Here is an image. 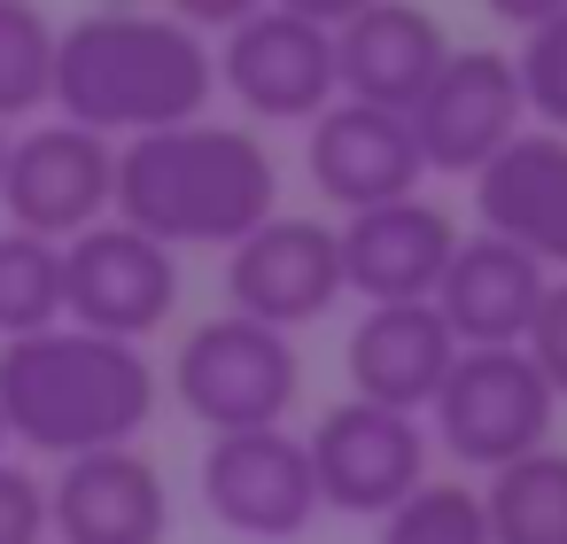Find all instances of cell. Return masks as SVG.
Returning <instances> with one entry per match:
<instances>
[{
    "label": "cell",
    "instance_id": "1",
    "mask_svg": "<svg viewBox=\"0 0 567 544\" xmlns=\"http://www.w3.org/2000/svg\"><path fill=\"white\" fill-rule=\"evenodd\" d=\"M280 203V172L249 125L179 117L156 133H125L110 172V211L172 249H226Z\"/></svg>",
    "mask_w": 567,
    "mask_h": 544
},
{
    "label": "cell",
    "instance_id": "2",
    "mask_svg": "<svg viewBox=\"0 0 567 544\" xmlns=\"http://www.w3.org/2000/svg\"><path fill=\"white\" fill-rule=\"evenodd\" d=\"M156 412V373L141 342L94 327H32L0 335V428L24 451L71 459L94 443H133Z\"/></svg>",
    "mask_w": 567,
    "mask_h": 544
},
{
    "label": "cell",
    "instance_id": "3",
    "mask_svg": "<svg viewBox=\"0 0 567 544\" xmlns=\"http://www.w3.org/2000/svg\"><path fill=\"white\" fill-rule=\"evenodd\" d=\"M218 86V63L195 24L141 17V9H94L79 24H55V86L48 102L94 133H156L179 117H203Z\"/></svg>",
    "mask_w": 567,
    "mask_h": 544
},
{
    "label": "cell",
    "instance_id": "4",
    "mask_svg": "<svg viewBox=\"0 0 567 544\" xmlns=\"http://www.w3.org/2000/svg\"><path fill=\"white\" fill-rule=\"evenodd\" d=\"M427 420H435V443L458 466H505V459L551 443L559 397L528 366L520 342H458L435 397H427Z\"/></svg>",
    "mask_w": 567,
    "mask_h": 544
},
{
    "label": "cell",
    "instance_id": "5",
    "mask_svg": "<svg viewBox=\"0 0 567 544\" xmlns=\"http://www.w3.org/2000/svg\"><path fill=\"white\" fill-rule=\"evenodd\" d=\"M172 389L195 412V428H210V435L218 428H265V420H288L296 412L303 358H296L288 327L249 319V311H226V319H203L179 342Z\"/></svg>",
    "mask_w": 567,
    "mask_h": 544
},
{
    "label": "cell",
    "instance_id": "6",
    "mask_svg": "<svg viewBox=\"0 0 567 544\" xmlns=\"http://www.w3.org/2000/svg\"><path fill=\"white\" fill-rule=\"evenodd\" d=\"M172 311H179V249L172 242H156L125 218H94L63 242V319L71 327L148 342Z\"/></svg>",
    "mask_w": 567,
    "mask_h": 544
},
{
    "label": "cell",
    "instance_id": "7",
    "mask_svg": "<svg viewBox=\"0 0 567 544\" xmlns=\"http://www.w3.org/2000/svg\"><path fill=\"white\" fill-rule=\"evenodd\" d=\"M303 451H311L319 505L358 513V521H381L427 474V428H420V412H396V404H373V397L334 404L303 435Z\"/></svg>",
    "mask_w": 567,
    "mask_h": 544
},
{
    "label": "cell",
    "instance_id": "8",
    "mask_svg": "<svg viewBox=\"0 0 567 544\" xmlns=\"http://www.w3.org/2000/svg\"><path fill=\"white\" fill-rule=\"evenodd\" d=\"M210 63L226 94L265 125H303L311 110L334 102V32L280 9V0H257L241 24H226V55Z\"/></svg>",
    "mask_w": 567,
    "mask_h": 544
},
{
    "label": "cell",
    "instance_id": "9",
    "mask_svg": "<svg viewBox=\"0 0 567 544\" xmlns=\"http://www.w3.org/2000/svg\"><path fill=\"white\" fill-rule=\"evenodd\" d=\"M110 172H117L110 133H94V125H79V117L9 133L0 211H9V226H32V234H48V242H71L79 226L110 218Z\"/></svg>",
    "mask_w": 567,
    "mask_h": 544
},
{
    "label": "cell",
    "instance_id": "10",
    "mask_svg": "<svg viewBox=\"0 0 567 544\" xmlns=\"http://www.w3.org/2000/svg\"><path fill=\"white\" fill-rule=\"evenodd\" d=\"M203 505L234 528V536H303L319 513V482H311V451L303 435H288V420L265 428H218L210 459H203Z\"/></svg>",
    "mask_w": 567,
    "mask_h": 544
},
{
    "label": "cell",
    "instance_id": "11",
    "mask_svg": "<svg viewBox=\"0 0 567 544\" xmlns=\"http://www.w3.org/2000/svg\"><path fill=\"white\" fill-rule=\"evenodd\" d=\"M226 296H234V311H249V319L311 327L319 311H334V296H350V288H342L334 226L265 211L241 242H226Z\"/></svg>",
    "mask_w": 567,
    "mask_h": 544
},
{
    "label": "cell",
    "instance_id": "12",
    "mask_svg": "<svg viewBox=\"0 0 567 544\" xmlns=\"http://www.w3.org/2000/svg\"><path fill=\"white\" fill-rule=\"evenodd\" d=\"M520 71L513 55L497 48H443L435 79L420 86V102L404 110L412 117V141L427 156V172H474L513 125H520Z\"/></svg>",
    "mask_w": 567,
    "mask_h": 544
},
{
    "label": "cell",
    "instance_id": "13",
    "mask_svg": "<svg viewBox=\"0 0 567 544\" xmlns=\"http://www.w3.org/2000/svg\"><path fill=\"white\" fill-rule=\"evenodd\" d=\"M303 125H311V141H303V172H311V187H319L334 211H365V203L412 195V187L427 179V156H420L404 110H381V102H350V94H334V102L311 110Z\"/></svg>",
    "mask_w": 567,
    "mask_h": 544
},
{
    "label": "cell",
    "instance_id": "14",
    "mask_svg": "<svg viewBox=\"0 0 567 544\" xmlns=\"http://www.w3.org/2000/svg\"><path fill=\"white\" fill-rule=\"evenodd\" d=\"M48 536H63V544H164L172 536V490L141 443L71 451L55 490H48Z\"/></svg>",
    "mask_w": 567,
    "mask_h": 544
},
{
    "label": "cell",
    "instance_id": "15",
    "mask_svg": "<svg viewBox=\"0 0 567 544\" xmlns=\"http://www.w3.org/2000/svg\"><path fill=\"white\" fill-rule=\"evenodd\" d=\"M466 179H474V218L489 234L567 273V133L559 125H536V133L513 125Z\"/></svg>",
    "mask_w": 567,
    "mask_h": 544
},
{
    "label": "cell",
    "instance_id": "16",
    "mask_svg": "<svg viewBox=\"0 0 567 544\" xmlns=\"http://www.w3.org/2000/svg\"><path fill=\"white\" fill-rule=\"evenodd\" d=\"M443 24L420 0H365L334 24V94L350 102H381V110H412L420 86L443 63Z\"/></svg>",
    "mask_w": 567,
    "mask_h": 544
},
{
    "label": "cell",
    "instance_id": "17",
    "mask_svg": "<svg viewBox=\"0 0 567 544\" xmlns=\"http://www.w3.org/2000/svg\"><path fill=\"white\" fill-rule=\"evenodd\" d=\"M451 218L435 203L412 195H389V203H365L334 226V249H342V288H358L365 304H389V296H427L443 257H451Z\"/></svg>",
    "mask_w": 567,
    "mask_h": 544
},
{
    "label": "cell",
    "instance_id": "18",
    "mask_svg": "<svg viewBox=\"0 0 567 544\" xmlns=\"http://www.w3.org/2000/svg\"><path fill=\"white\" fill-rule=\"evenodd\" d=\"M544 280H551V265H536L520 242H505V234L482 226V234L451 242V257H443L427 304L443 311V327H451L458 342H520V327H528Z\"/></svg>",
    "mask_w": 567,
    "mask_h": 544
},
{
    "label": "cell",
    "instance_id": "19",
    "mask_svg": "<svg viewBox=\"0 0 567 544\" xmlns=\"http://www.w3.org/2000/svg\"><path fill=\"white\" fill-rule=\"evenodd\" d=\"M451 350H458V335L443 327V311L427 296L365 304V319L350 327V389L373 404H396V412H427Z\"/></svg>",
    "mask_w": 567,
    "mask_h": 544
},
{
    "label": "cell",
    "instance_id": "20",
    "mask_svg": "<svg viewBox=\"0 0 567 544\" xmlns=\"http://www.w3.org/2000/svg\"><path fill=\"white\" fill-rule=\"evenodd\" d=\"M482 521H489V544H567V451L536 443L489 466Z\"/></svg>",
    "mask_w": 567,
    "mask_h": 544
},
{
    "label": "cell",
    "instance_id": "21",
    "mask_svg": "<svg viewBox=\"0 0 567 544\" xmlns=\"http://www.w3.org/2000/svg\"><path fill=\"white\" fill-rule=\"evenodd\" d=\"M63 319V242L32 226H0V335H32Z\"/></svg>",
    "mask_w": 567,
    "mask_h": 544
},
{
    "label": "cell",
    "instance_id": "22",
    "mask_svg": "<svg viewBox=\"0 0 567 544\" xmlns=\"http://www.w3.org/2000/svg\"><path fill=\"white\" fill-rule=\"evenodd\" d=\"M55 86V24L32 9V0H0V117H32L48 110Z\"/></svg>",
    "mask_w": 567,
    "mask_h": 544
},
{
    "label": "cell",
    "instance_id": "23",
    "mask_svg": "<svg viewBox=\"0 0 567 544\" xmlns=\"http://www.w3.org/2000/svg\"><path fill=\"white\" fill-rule=\"evenodd\" d=\"M381 521H389L381 544H489L482 490H466V482H435V474H420Z\"/></svg>",
    "mask_w": 567,
    "mask_h": 544
},
{
    "label": "cell",
    "instance_id": "24",
    "mask_svg": "<svg viewBox=\"0 0 567 544\" xmlns=\"http://www.w3.org/2000/svg\"><path fill=\"white\" fill-rule=\"evenodd\" d=\"M520 102L544 117V125H559L567 133V9L559 17H544V24H528V40H520Z\"/></svg>",
    "mask_w": 567,
    "mask_h": 544
},
{
    "label": "cell",
    "instance_id": "25",
    "mask_svg": "<svg viewBox=\"0 0 567 544\" xmlns=\"http://www.w3.org/2000/svg\"><path fill=\"white\" fill-rule=\"evenodd\" d=\"M520 350L551 381V397H567V280H544V296H536V311L520 327Z\"/></svg>",
    "mask_w": 567,
    "mask_h": 544
},
{
    "label": "cell",
    "instance_id": "26",
    "mask_svg": "<svg viewBox=\"0 0 567 544\" xmlns=\"http://www.w3.org/2000/svg\"><path fill=\"white\" fill-rule=\"evenodd\" d=\"M0 544H48V490L0 459Z\"/></svg>",
    "mask_w": 567,
    "mask_h": 544
},
{
    "label": "cell",
    "instance_id": "27",
    "mask_svg": "<svg viewBox=\"0 0 567 544\" xmlns=\"http://www.w3.org/2000/svg\"><path fill=\"white\" fill-rule=\"evenodd\" d=\"M249 9H257V0H172V17L195 24V32H226V24H241Z\"/></svg>",
    "mask_w": 567,
    "mask_h": 544
},
{
    "label": "cell",
    "instance_id": "28",
    "mask_svg": "<svg viewBox=\"0 0 567 544\" xmlns=\"http://www.w3.org/2000/svg\"><path fill=\"white\" fill-rule=\"evenodd\" d=\"M482 9L497 17V24H513V32H528V24H544V17H559L567 0H482Z\"/></svg>",
    "mask_w": 567,
    "mask_h": 544
},
{
    "label": "cell",
    "instance_id": "29",
    "mask_svg": "<svg viewBox=\"0 0 567 544\" xmlns=\"http://www.w3.org/2000/svg\"><path fill=\"white\" fill-rule=\"evenodd\" d=\"M280 9H296V17H311V24H327V32H334L350 9H365V0H280Z\"/></svg>",
    "mask_w": 567,
    "mask_h": 544
},
{
    "label": "cell",
    "instance_id": "30",
    "mask_svg": "<svg viewBox=\"0 0 567 544\" xmlns=\"http://www.w3.org/2000/svg\"><path fill=\"white\" fill-rule=\"evenodd\" d=\"M0 164H9V117H0Z\"/></svg>",
    "mask_w": 567,
    "mask_h": 544
},
{
    "label": "cell",
    "instance_id": "31",
    "mask_svg": "<svg viewBox=\"0 0 567 544\" xmlns=\"http://www.w3.org/2000/svg\"><path fill=\"white\" fill-rule=\"evenodd\" d=\"M0 451H9V428H0Z\"/></svg>",
    "mask_w": 567,
    "mask_h": 544
}]
</instances>
